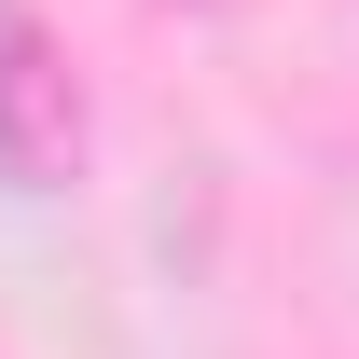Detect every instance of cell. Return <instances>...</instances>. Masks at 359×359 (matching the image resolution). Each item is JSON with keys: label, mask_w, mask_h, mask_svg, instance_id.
I'll use <instances>...</instances> for the list:
<instances>
[{"label": "cell", "mask_w": 359, "mask_h": 359, "mask_svg": "<svg viewBox=\"0 0 359 359\" xmlns=\"http://www.w3.org/2000/svg\"><path fill=\"white\" fill-rule=\"evenodd\" d=\"M83 166V83L28 0H0V194H55Z\"/></svg>", "instance_id": "1"}]
</instances>
